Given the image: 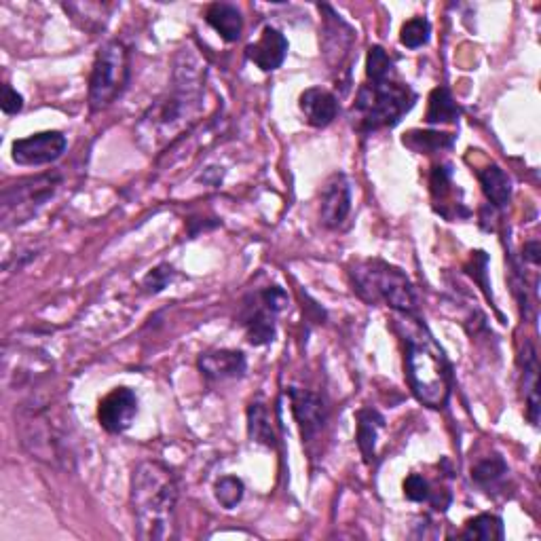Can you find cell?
I'll return each mask as SVG.
<instances>
[{"label":"cell","mask_w":541,"mask_h":541,"mask_svg":"<svg viewBox=\"0 0 541 541\" xmlns=\"http://www.w3.org/2000/svg\"><path fill=\"white\" fill-rule=\"evenodd\" d=\"M205 79H208V64L201 55L193 47L180 49L170 91L146 110L138 125L142 144L163 146L189 132L203 110Z\"/></svg>","instance_id":"6da1fadb"},{"label":"cell","mask_w":541,"mask_h":541,"mask_svg":"<svg viewBox=\"0 0 541 541\" xmlns=\"http://www.w3.org/2000/svg\"><path fill=\"white\" fill-rule=\"evenodd\" d=\"M180 482L174 470L161 461H142L132 474L129 501L136 518L138 537L161 541L174 537Z\"/></svg>","instance_id":"7a4b0ae2"},{"label":"cell","mask_w":541,"mask_h":541,"mask_svg":"<svg viewBox=\"0 0 541 541\" xmlns=\"http://www.w3.org/2000/svg\"><path fill=\"white\" fill-rule=\"evenodd\" d=\"M15 429L24 451L55 470L74 468L70 423L62 406L49 396L32 394L15 410Z\"/></svg>","instance_id":"3957f363"},{"label":"cell","mask_w":541,"mask_h":541,"mask_svg":"<svg viewBox=\"0 0 541 541\" xmlns=\"http://www.w3.org/2000/svg\"><path fill=\"white\" fill-rule=\"evenodd\" d=\"M404 332L406 381L413 396L427 408L440 410L451 400L453 375L442 347L419 320Z\"/></svg>","instance_id":"277c9868"},{"label":"cell","mask_w":541,"mask_h":541,"mask_svg":"<svg viewBox=\"0 0 541 541\" xmlns=\"http://www.w3.org/2000/svg\"><path fill=\"white\" fill-rule=\"evenodd\" d=\"M353 290L368 305H387L404 317H415L419 296L408 275L383 260H364L351 271Z\"/></svg>","instance_id":"5b68a950"},{"label":"cell","mask_w":541,"mask_h":541,"mask_svg":"<svg viewBox=\"0 0 541 541\" xmlns=\"http://www.w3.org/2000/svg\"><path fill=\"white\" fill-rule=\"evenodd\" d=\"M417 93L398 74L383 81H366L358 89L353 113L358 115L360 132H379L385 127H396L406 113L413 110Z\"/></svg>","instance_id":"8992f818"},{"label":"cell","mask_w":541,"mask_h":541,"mask_svg":"<svg viewBox=\"0 0 541 541\" xmlns=\"http://www.w3.org/2000/svg\"><path fill=\"white\" fill-rule=\"evenodd\" d=\"M129 49L121 41H108L98 51L89 74V108L91 113L115 104L129 85Z\"/></svg>","instance_id":"52a82bcc"},{"label":"cell","mask_w":541,"mask_h":541,"mask_svg":"<svg viewBox=\"0 0 541 541\" xmlns=\"http://www.w3.org/2000/svg\"><path fill=\"white\" fill-rule=\"evenodd\" d=\"M64 182L60 172H47L39 176L22 178L5 186L3 199H0V216L3 227H20L32 216L39 214L45 205L55 197Z\"/></svg>","instance_id":"ba28073f"},{"label":"cell","mask_w":541,"mask_h":541,"mask_svg":"<svg viewBox=\"0 0 541 541\" xmlns=\"http://www.w3.org/2000/svg\"><path fill=\"white\" fill-rule=\"evenodd\" d=\"M288 307V294L284 288L271 286L250 294L239 311V322L246 330L250 345L263 347L275 341V320Z\"/></svg>","instance_id":"9c48e42d"},{"label":"cell","mask_w":541,"mask_h":541,"mask_svg":"<svg viewBox=\"0 0 541 541\" xmlns=\"http://www.w3.org/2000/svg\"><path fill=\"white\" fill-rule=\"evenodd\" d=\"M68 148V140L62 132H41L28 138L15 140L11 146V157L17 165L39 167L58 161Z\"/></svg>","instance_id":"30bf717a"},{"label":"cell","mask_w":541,"mask_h":541,"mask_svg":"<svg viewBox=\"0 0 541 541\" xmlns=\"http://www.w3.org/2000/svg\"><path fill=\"white\" fill-rule=\"evenodd\" d=\"M292 415L301 429L303 442L315 440V436L322 432L328 421V404L322 394H315L311 389L290 387L288 389Z\"/></svg>","instance_id":"8fae6325"},{"label":"cell","mask_w":541,"mask_h":541,"mask_svg":"<svg viewBox=\"0 0 541 541\" xmlns=\"http://www.w3.org/2000/svg\"><path fill=\"white\" fill-rule=\"evenodd\" d=\"M138 415V396L134 389L117 387L100 400L98 421L108 434H125Z\"/></svg>","instance_id":"7c38bea8"},{"label":"cell","mask_w":541,"mask_h":541,"mask_svg":"<svg viewBox=\"0 0 541 541\" xmlns=\"http://www.w3.org/2000/svg\"><path fill=\"white\" fill-rule=\"evenodd\" d=\"M351 214V182L345 174H332L322 189L320 220L330 231L341 229Z\"/></svg>","instance_id":"4fadbf2b"},{"label":"cell","mask_w":541,"mask_h":541,"mask_svg":"<svg viewBox=\"0 0 541 541\" xmlns=\"http://www.w3.org/2000/svg\"><path fill=\"white\" fill-rule=\"evenodd\" d=\"M320 11L324 13V55L332 66H339L341 70L353 41H356V32L330 5H320Z\"/></svg>","instance_id":"5bb4252c"},{"label":"cell","mask_w":541,"mask_h":541,"mask_svg":"<svg viewBox=\"0 0 541 541\" xmlns=\"http://www.w3.org/2000/svg\"><path fill=\"white\" fill-rule=\"evenodd\" d=\"M197 366L208 381H229L246 375L248 360L235 349H210L201 353Z\"/></svg>","instance_id":"9a60e30c"},{"label":"cell","mask_w":541,"mask_h":541,"mask_svg":"<svg viewBox=\"0 0 541 541\" xmlns=\"http://www.w3.org/2000/svg\"><path fill=\"white\" fill-rule=\"evenodd\" d=\"M288 55V39L273 26H265L260 39L246 47V58L263 72H273L284 64Z\"/></svg>","instance_id":"2e32d148"},{"label":"cell","mask_w":541,"mask_h":541,"mask_svg":"<svg viewBox=\"0 0 541 541\" xmlns=\"http://www.w3.org/2000/svg\"><path fill=\"white\" fill-rule=\"evenodd\" d=\"M301 113L313 127H328L339 115V100L332 91L322 87H309L301 93Z\"/></svg>","instance_id":"e0dca14e"},{"label":"cell","mask_w":541,"mask_h":541,"mask_svg":"<svg viewBox=\"0 0 541 541\" xmlns=\"http://www.w3.org/2000/svg\"><path fill=\"white\" fill-rule=\"evenodd\" d=\"M356 421H358V434H356L358 449L364 461L372 465L377 459V444H379V434L385 427V419L375 408H362L358 410Z\"/></svg>","instance_id":"ac0fdd59"},{"label":"cell","mask_w":541,"mask_h":541,"mask_svg":"<svg viewBox=\"0 0 541 541\" xmlns=\"http://www.w3.org/2000/svg\"><path fill=\"white\" fill-rule=\"evenodd\" d=\"M205 22H208L222 41L235 43L244 32V15L231 3H212L205 9Z\"/></svg>","instance_id":"d6986e66"},{"label":"cell","mask_w":541,"mask_h":541,"mask_svg":"<svg viewBox=\"0 0 541 541\" xmlns=\"http://www.w3.org/2000/svg\"><path fill=\"white\" fill-rule=\"evenodd\" d=\"M478 180L484 197L491 201L495 210L508 208L512 199V180L499 165L491 163L487 167H482V170H478Z\"/></svg>","instance_id":"ffe728a7"},{"label":"cell","mask_w":541,"mask_h":541,"mask_svg":"<svg viewBox=\"0 0 541 541\" xmlns=\"http://www.w3.org/2000/svg\"><path fill=\"white\" fill-rule=\"evenodd\" d=\"M459 117H461V108L455 102L449 87H436L432 93H429V104L425 113V121L429 125L457 123Z\"/></svg>","instance_id":"44dd1931"},{"label":"cell","mask_w":541,"mask_h":541,"mask_svg":"<svg viewBox=\"0 0 541 541\" xmlns=\"http://www.w3.org/2000/svg\"><path fill=\"white\" fill-rule=\"evenodd\" d=\"M506 476H508V463L503 461L501 455L482 457L474 463V468H472L474 484H478V487L484 491L495 489Z\"/></svg>","instance_id":"7402d4cb"},{"label":"cell","mask_w":541,"mask_h":541,"mask_svg":"<svg viewBox=\"0 0 541 541\" xmlns=\"http://www.w3.org/2000/svg\"><path fill=\"white\" fill-rule=\"evenodd\" d=\"M248 432L252 442L265 444L269 449H273L277 438L273 432V425L269 419V410L263 402H252L248 408Z\"/></svg>","instance_id":"603a6c76"},{"label":"cell","mask_w":541,"mask_h":541,"mask_svg":"<svg viewBox=\"0 0 541 541\" xmlns=\"http://www.w3.org/2000/svg\"><path fill=\"white\" fill-rule=\"evenodd\" d=\"M463 539H480V541H493L503 539L506 531H503V520L495 514H478L472 520L465 522L463 531L459 533Z\"/></svg>","instance_id":"cb8c5ba5"},{"label":"cell","mask_w":541,"mask_h":541,"mask_svg":"<svg viewBox=\"0 0 541 541\" xmlns=\"http://www.w3.org/2000/svg\"><path fill=\"white\" fill-rule=\"evenodd\" d=\"M525 400L527 417L533 425H539V383H537V356L529 343L525 353Z\"/></svg>","instance_id":"d4e9b609"},{"label":"cell","mask_w":541,"mask_h":541,"mask_svg":"<svg viewBox=\"0 0 541 541\" xmlns=\"http://www.w3.org/2000/svg\"><path fill=\"white\" fill-rule=\"evenodd\" d=\"M402 142L413 148L415 153H438L444 151V148H451L455 144L453 134H440V132H408L404 134Z\"/></svg>","instance_id":"484cf974"},{"label":"cell","mask_w":541,"mask_h":541,"mask_svg":"<svg viewBox=\"0 0 541 541\" xmlns=\"http://www.w3.org/2000/svg\"><path fill=\"white\" fill-rule=\"evenodd\" d=\"M214 495H216V501L220 503L225 510H233L237 508L241 499H244L246 495V484L241 478L237 476H222L216 487H214Z\"/></svg>","instance_id":"4316f807"},{"label":"cell","mask_w":541,"mask_h":541,"mask_svg":"<svg viewBox=\"0 0 541 541\" xmlns=\"http://www.w3.org/2000/svg\"><path fill=\"white\" fill-rule=\"evenodd\" d=\"M394 74H396V66H394V60L389 58V53L379 45L370 47L368 58H366V79L383 81V79L394 77Z\"/></svg>","instance_id":"83f0119b"},{"label":"cell","mask_w":541,"mask_h":541,"mask_svg":"<svg viewBox=\"0 0 541 541\" xmlns=\"http://www.w3.org/2000/svg\"><path fill=\"white\" fill-rule=\"evenodd\" d=\"M429 36H432V24L425 17H413V20L404 22L400 30V43L406 49H419L429 43Z\"/></svg>","instance_id":"f1b7e54d"},{"label":"cell","mask_w":541,"mask_h":541,"mask_svg":"<svg viewBox=\"0 0 541 541\" xmlns=\"http://www.w3.org/2000/svg\"><path fill=\"white\" fill-rule=\"evenodd\" d=\"M474 256H472V260H470V265L468 267H465V269H468V273L476 279V282L480 284V288L484 290V294H487V298H489V301H493V294H491V286H489V282H487V265H489V256L487 254H484L482 250H478V252H472Z\"/></svg>","instance_id":"f546056e"},{"label":"cell","mask_w":541,"mask_h":541,"mask_svg":"<svg viewBox=\"0 0 541 541\" xmlns=\"http://www.w3.org/2000/svg\"><path fill=\"white\" fill-rule=\"evenodd\" d=\"M172 279H174V269L170 265H159L144 277L142 288L148 294H159L163 288H167V284H170Z\"/></svg>","instance_id":"4dcf8cb0"},{"label":"cell","mask_w":541,"mask_h":541,"mask_svg":"<svg viewBox=\"0 0 541 541\" xmlns=\"http://www.w3.org/2000/svg\"><path fill=\"white\" fill-rule=\"evenodd\" d=\"M0 106H3L5 115H17L24 108L22 93H17L11 85H5L3 87V102H0Z\"/></svg>","instance_id":"1f68e13d"},{"label":"cell","mask_w":541,"mask_h":541,"mask_svg":"<svg viewBox=\"0 0 541 541\" xmlns=\"http://www.w3.org/2000/svg\"><path fill=\"white\" fill-rule=\"evenodd\" d=\"M522 256H525L527 263H531L533 267H537L541 263V246H539V241L533 239V241H529V244H525V248H522Z\"/></svg>","instance_id":"d6a6232c"}]
</instances>
